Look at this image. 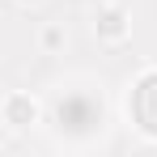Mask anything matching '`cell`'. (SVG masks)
Returning a JSON list of instances; mask_svg holds the SVG:
<instances>
[{"mask_svg": "<svg viewBox=\"0 0 157 157\" xmlns=\"http://www.w3.org/2000/svg\"><path fill=\"white\" fill-rule=\"evenodd\" d=\"M47 123L55 128L59 140H89L106 128V106L98 94L89 89H59L51 98V110H47Z\"/></svg>", "mask_w": 157, "mask_h": 157, "instance_id": "1", "label": "cell"}, {"mask_svg": "<svg viewBox=\"0 0 157 157\" xmlns=\"http://www.w3.org/2000/svg\"><path fill=\"white\" fill-rule=\"evenodd\" d=\"M128 110L136 115V128L144 132L149 140H157V68H149L144 77L132 85Z\"/></svg>", "mask_w": 157, "mask_h": 157, "instance_id": "2", "label": "cell"}, {"mask_svg": "<svg viewBox=\"0 0 157 157\" xmlns=\"http://www.w3.org/2000/svg\"><path fill=\"white\" fill-rule=\"evenodd\" d=\"M34 115H38V106L30 102V98H21V94L4 102V123H9V128H17V132L30 128V123H34Z\"/></svg>", "mask_w": 157, "mask_h": 157, "instance_id": "3", "label": "cell"}, {"mask_svg": "<svg viewBox=\"0 0 157 157\" xmlns=\"http://www.w3.org/2000/svg\"><path fill=\"white\" fill-rule=\"evenodd\" d=\"M98 34H102V38H110V43H115V38H123V34H128L123 13H119V9H106L102 17H98Z\"/></svg>", "mask_w": 157, "mask_h": 157, "instance_id": "4", "label": "cell"}, {"mask_svg": "<svg viewBox=\"0 0 157 157\" xmlns=\"http://www.w3.org/2000/svg\"><path fill=\"white\" fill-rule=\"evenodd\" d=\"M21 4H26V0H21Z\"/></svg>", "mask_w": 157, "mask_h": 157, "instance_id": "5", "label": "cell"}]
</instances>
